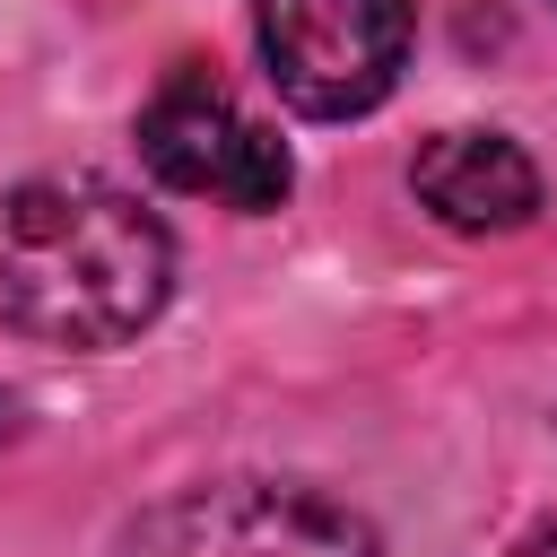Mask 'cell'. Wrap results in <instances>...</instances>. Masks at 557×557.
Returning a JSON list of instances; mask_svg holds the SVG:
<instances>
[{"label": "cell", "instance_id": "obj_1", "mask_svg": "<svg viewBox=\"0 0 557 557\" xmlns=\"http://www.w3.org/2000/svg\"><path fill=\"white\" fill-rule=\"evenodd\" d=\"M174 296V235L96 174H35L0 200V322L44 348H122Z\"/></svg>", "mask_w": 557, "mask_h": 557}, {"label": "cell", "instance_id": "obj_2", "mask_svg": "<svg viewBox=\"0 0 557 557\" xmlns=\"http://www.w3.org/2000/svg\"><path fill=\"white\" fill-rule=\"evenodd\" d=\"M122 557H383V548L339 496L278 479H209L148 505L122 531Z\"/></svg>", "mask_w": 557, "mask_h": 557}, {"label": "cell", "instance_id": "obj_3", "mask_svg": "<svg viewBox=\"0 0 557 557\" xmlns=\"http://www.w3.org/2000/svg\"><path fill=\"white\" fill-rule=\"evenodd\" d=\"M278 96L313 122H357L400 87L409 0H252Z\"/></svg>", "mask_w": 557, "mask_h": 557}, {"label": "cell", "instance_id": "obj_4", "mask_svg": "<svg viewBox=\"0 0 557 557\" xmlns=\"http://www.w3.org/2000/svg\"><path fill=\"white\" fill-rule=\"evenodd\" d=\"M139 157L165 191L183 200H218L235 218H261L287 200L296 165H287V139L270 122H252L235 104V87H218L209 70H174L148 113H139Z\"/></svg>", "mask_w": 557, "mask_h": 557}, {"label": "cell", "instance_id": "obj_5", "mask_svg": "<svg viewBox=\"0 0 557 557\" xmlns=\"http://www.w3.org/2000/svg\"><path fill=\"white\" fill-rule=\"evenodd\" d=\"M409 191L453 235H513L540 218V165L505 131H435L409 157Z\"/></svg>", "mask_w": 557, "mask_h": 557}, {"label": "cell", "instance_id": "obj_6", "mask_svg": "<svg viewBox=\"0 0 557 557\" xmlns=\"http://www.w3.org/2000/svg\"><path fill=\"white\" fill-rule=\"evenodd\" d=\"M513 557H557V522H548V531H531V540H522Z\"/></svg>", "mask_w": 557, "mask_h": 557}, {"label": "cell", "instance_id": "obj_7", "mask_svg": "<svg viewBox=\"0 0 557 557\" xmlns=\"http://www.w3.org/2000/svg\"><path fill=\"white\" fill-rule=\"evenodd\" d=\"M9 435H17V400H0V444H9Z\"/></svg>", "mask_w": 557, "mask_h": 557}]
</instances>
